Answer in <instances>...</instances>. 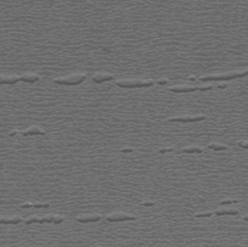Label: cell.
I'll list each match as a JSON object with an SVG mask.
<instances>
[{
  "mask_svg": "<svg viewBox=\"0 0 248 247\" xmlns=\"http://www.w3.org/2000/svg\"><path fill=\"white\" fill-rule=\"evenodd\" d=\"M248 76V70L242 71V72H230V73H224V74H213V76H203L201 77L202 82H208V81H230L235 79V78H242Z\"/></svg>",
  "mask_w": 248,
  "mask_h": 247,
  "instance_id": "obj_1",
  "label": "cell"
},
{
  "mask_svg": "<svg viewBox=\"0 0 248 247\" xmlns=\"http://www.w3.org/2000/svg\"><path fill=\"white\" fill-rule=\"evenodd\" d=\"M86 78L85 73H73L68 77H60V78H55L54 83L60 84V85H78L82 82H84V79Z\"/></svg>",
  "mask_w": 248,
  "mask_h": 247,
  "instance_id": "obj_2",
  "label": "cell"
},
{
  "mask_svg": "<svg viewBox=\"0 0 248 247\" xmlns=\"http://www.w3.org/2000/svg\"><path fill=\"white\" fill-rule=\"evenodd\" d=\"M117 86L119 88H148L153 84L152 81H141V79H128V81H117Z\"/></svg>",
  "mask_w": 248,
  "mask_h": 247,
  "instance_id": "obj_3",
  "label": "cell"
},
{
  "mask_svg": "<svg viewBox=\"0 0 248 247\" xmlns=\"http://www.w3.org/2000/svg\"><path fill=\"white\" fill-rule=\"evenodd\" d=\"M206 114H196V116H179V117H170L168 118L169 122H183V123H191L206 120Z\"/></svg>",
  "mask_w": 248,
  "mask_h": 247,
  "instance_id": "obj_4",
  "label": "cell"
},
{
  "mask_svg": "<svg viewBox=\"0 0 248 247\" xmlns=\"http://www.w3.org/2000/svg\"><path fill=\"white\" fill-rule=\"evenodd\" d=\"M136 217L134 214H129V213H124V212H116V213H111L106 217L107 222H123V220H135Z\"/></svg>",
  "mask_w": 248,
  "mask_h": 247,
  "instance_id": "obj_5",
  "label": "cell"
},
{
  "mask_svg": "<svg viewBox=\"0 0 248 247\" xmlns=\"http://www.w3.org/2000/svg\"><path fill=\"white\" fill-rule=\"evenodd\" d=\"M56 219V214H46L42 218H38V217H31V218H28L24 220V223L28 225V224H32V223H54Z\"/></svg>",
  "mask_w": 248,
  "mask_h": 247,
  "instance_id": "obj_6",
  "label": "cell"
},
{
  "mask_svg": "<svg viewBox=\"0 0 248 247\" xmlns=\"http://www.w3.org/2000/svg\"><path fill=\"white\" fill-rule=\"evenodd\" d=\"M169 90L173 93H192L198 90V86H188V85H174L170 86Z\"/></svg>",
  "mask_w": 248,
  "mask_h": 247,
  "instance_id": "obj_7",
  "label": "cell"
},
{
  "mask_svg": "<svg viewBox=\"0 0 248 247\" xmlns=\"http://www.w3.org/2000/svg\"><path fill=\"white\" fill-rule=\"evenodd\" d=\"M101 219L100 214H85V215H81L77 218L78 223H90V222H98Z\"/></svg>",
  "mask_w": 248,
  "mask_h": 247,
  "instance_id": "obj_8",
  "label": "cell"
},
{
  "mask_svg": "<svg viewBox=\"0 0 248 247\" xmlns=\"http://www.w3.org/2000/svg\"><path fill=\"white\" fill-rule=\"evenodd\" d=\"M21 134L23 136H28V135H44L45 132L42 129V128H39L37 125H32V127H29L28 129L26 130H22Z\"/></svg>",
  "mask_w": 248,
  "mask_h": 247,
  "instance_id": "obj_9",
  "label": "cell"
},
{
  "mask_svg": "<svg viewBox=\"0 0 248 247\" xmlns=\"http://www.w3.org/2000/svg\"><path fill=\"white\" fill-rule=\"evenodd\" d=\"M113 79V76L110 73H96L93 76V81L97 84H100L102 82H108V81H112Z\"/></svg>",
  "mask_w": 248,
  "mask_h": 247,
  "instance_id": "obj_10",
  "label": "cell"
},
{
  "mask_svg": "<svg viewBox=\"0 0 248 247\" xmlns=\"http://www.w3.org/2000/svg\"><path fill=\"white\" fill-rule=\"evenodd\" d=\"M40 79V77L35 73H26L23 76H21V81L22 82H26V83H34Z\"/></svg>",
  "mask_w": 248,
  "mask_h": 247,
  "instance_id": "obj_11",
  "label": "cell"
},
{
  "mask_svg": "<svg viewBox=\"0 0 248 247\" xmlns=\"http://www.w3.org/2000/svg\"><path fill=\"white\" fill-rule=\"evenodd\" d=\"M215 215H236V214H239V211L235 210V208H231V210H227V208H221V210H216L215 212Z\"/></svg>",
  "mask_w": 248,
  "mask_h": 247,
  "instance_id": "obj_12",
  "label": "cell"
},
{
  "mask_svg": "<svg viewBox=\"0 0 248 247\" xmlns=\"http://www.w3.org/2000/svg\"><path fill=\"white\" fill-rule=\"evenodd\" d=\"M202 147L196 146V145H191V146H186L183 149L184 153H202Z\"/></svg>",
  "mask_w": 248,
  "mask_h": 247,
  "instance_id": "obj_13",
  "label": "cell"
},
{
  "mask_svg": "<svg viewBox=\"0 0 248 247\" xmlns=\"http://www.w3.org/2000/svg\"><path fill=\"white\" fill-rule=\"evenodd\" d=\"M208 147H209L211 150H214V151L227 150V146L225 144H220V143H209V144H208Z\"/></svg>",
  "mask_w": 248,
  "mask_h": 247,
  "instance_id": "obj_14",
  "label": "cell"
},
{
  "mask_svg": "<svg viewBox=\"0 0 248 247\" xmlns=\"http://www.w3.org/2000/svg\"><path fill=\"white\" fill-rule=\"evenodd\" d=\"M22 219L19 217H14V218H0V224H18L21 223Z\"/></svg>",
  "mask_w": 248,
  "mask_h": 247,
  "instance_id": "obj_15",
  "label": "cell"
},
{
  "mask_svg": "<svg viewBox=\"0 0 248 247\" xmlns=\"http://www.w3.org/2000/svg\"><path fill=\"white\" fill-rule=\"evenodd\" d=\"M49 206H50L49 202H35V203H32V207H35V208H47Z\"/></svg>",
  "mask_w": 248,
  "mask_h": 247,
  "instance_id": "obj_16",
  "label": "cell"
},
{
  "mask_svg": "<svg viewBox=\"0 0 248 247\" xmlns=\"http://www.w3.org/2000/svg\"><path fill=\"white\" fill-rule=\"evenodd\" d=\"M213 212H197L195 213L196 218H206V217H212Z\"/></svg>",
  "mask_w": 248,
  "mask_h": 247,
  "instance_id": "obj_17",
  "label": "cell"
},
{
  "mask_svg": "<svg viewBox=\"0 0 248 247\" xmlns=\"http://www.w3.org/2000/svg\"><path fill=\"white\" fill-rule=\"evenodd\" d=\"M240 200L239 199H229V200H223L220 202V206H225V205H231V203H237Z\"/></svg>",
  "mask_w": 248,
  "mask_h": 247,
  "instance_id": "obj_18",
  "label": "cell"
},
{
  "mask_svg": "<svg viewBox=\"0 0 248 247\" xmlns=\"http://www.w3.org/2000/svg\"><path fill=\"white\" fill-rule=\"evenodd\" d=\"M174 150V147H163V149H160L158 152L160 153H167V152H172Z\"/></svg>",
  "mask_w": 248,
  "mask_h": 247,
  "instance_id": "obj_19",
  "label": "cell"
},
{
  "mask_svg": "<svg viewBox=\"0 0 248 247\" xmlns=\"http://www.w3.org/2000/svg\"><path fill=\"white\" fill-rule=\"evenodd\" d=\"M168 82H169V81H168L167 78H161V79L157 81V84H160V85H165Z\"/></svg>",
  "mask_w": 248,
  "mask_h": 247,
  "instance_id": "obj_20",
  "label": "cell"
},
{
  "mask_svg": "<svg viewBox=\"0 0 248 247\" xmlns=\"http://www.w3.org/2000/svg\"><path fill=\"white\" fill-rule=\"evenodd\" d=\"M237 145H239L240 147H243V149H248V140L247 141H239Z\"/></svg>",
  "mask_w": 248,
  "mask_h": 247,
  "instance_id": "obj_21",
  "label": "cell"
},
{
  "mask_svg": "<svg viewBox=\"0 0 248 247\" xmlns=\"http://www.w3.org/2000/svg\"><path fill=\"white\" fill-rule=\"evenodd\" d=\"M209 89H213V85H206V86H198V90H201V91H206V90H209Z\"/></svg>",
  "mask_w": 248,
  "mask_h": 247,
  "instance_id": "obj_22",
  "label": "cell"
},
{
  "mask_svg": "<svg viewBox=\"0 0 248 247\" xmlns=\"http://www.w3.org/2000/svg\"><path fill=\"white\" fill-rule=\"evenodd\" d=\"M21 208H29V207H32V203L31 202H23V203H21Z\"/></svg>",
  "mask_w": 248,
  "mask_h": 247,
  "instance_id": "obj_23",
  "label": "cell"
},
{
  "mask_svg": "<svg viewBox=\"0 0 248 247\" xmlns=\"http://www.w3.org/2000/svg\"><path fill=\"white\" fill-rule=\"evenodd\" d=\"M121 152L129 153V152H133V149H132V147H124V149H121Z\"/></svg>",
  "mask_w": 248,
  "mask_h": 247,
  "instance_id": "obj_24",
  "label": "cell"
},
{
  "mask_svg": "<svg viewBox=\"0 0 248 247\" xmlns=\"http://www.w3.org/2000/svg\"><path fill=\"white\" fill-rule=\"evenodd\" d=\"M153 205H155L153 201H150V202H142V203H141V206H147V207H148V206H153Z\"/></svg>",
  "mask_w": 248,
  "mask_h": 247,
  "instance_id": "obj_25",
  "label": "cell"
},
{
  "mask_svg": "<svg viewBox=\"0 0 248 247\" xmlns=\"http://www.w3.org/2000/svg\"><path fill=\"white\" fill-rule=\"evenodd\" d=\"M0 84H5V76L0 74Z\"/></svg>",
  "mask_w": 248,
  "mask_h": 247,
  "instance_id": "obj_26",
  "label": "cell"
},
{
  "mask_svg": "<svg viewBox=\"0 0 248 247\" xmlns=\"http://www.w3.org/2000/svg\"><path fill=\"white\" fill-rule=\"evenodd\" d=\"M218 88H219V89H224V88H226V84L225 83H220V84H218Z\"/></svg>",
  "mask_w": 248,
  "mask_h": 247,
  "instance_id": "obj_27",
  "label": "cell"
},
{
  "mask_svg": "<svg viewBox=\"0 0 248 247\" xmlns=\"http://www.w3.org/2000/svg\"><path fill=\"white\" fill-rule=\"evenodd\" d=\"M17 133H18V130H14V132H11V133H10L9 135H10V136H14V135H16Z\"/></svg>",
  "mask_w": 248,
  "mask_h": 247,
  "instance_id": "obj_28",
  "label": "cell"
},
{
  "mask_svg": "<svg viewBox=\"0 0 248 247\" xmlns=\"http://www.w3.org/2000/svg\"><path fill=\"white\" fill-rule=\"evenodd\" d=\"M187 79H188V81H196V77H195V76H190V77L187 78Z\"/></svg>",
  "mask_w": 248,
  "mask_h": 247,
  "instance_id": "obj_29",
  "label": "cell"
},
{
  "mask_svg": "<svg viewBox=\"0 0 248 247\" xmlns=\"http://www.w3.org/2000/svg\"><path fill=\"white\" fill-rule=\"evenodd\" d=\"M243 219H244V220H247V222H248V215H244V217H243Z\"/></svg>",
  "mask_w": 248,
  "mask_h": 247,
  "instance_id": "obj_30",
  "label": "cell"
}]
</instances>
